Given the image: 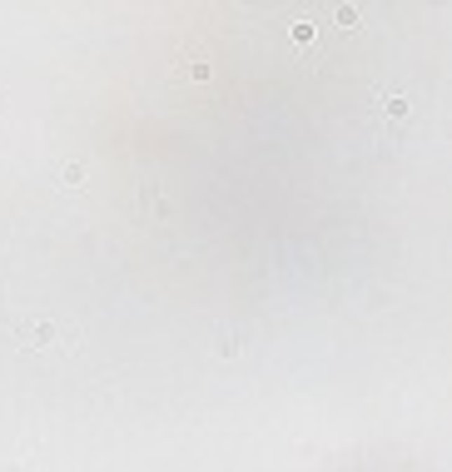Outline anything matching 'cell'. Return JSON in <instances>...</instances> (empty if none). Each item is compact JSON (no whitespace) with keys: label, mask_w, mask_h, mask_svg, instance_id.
Masks as SVG:
<instances>
[{"label":"cell","mask_w":452,"mask_h":472,"mask_svg":"<svg viewBox=\"0 0 452 472\" xmlns=\"http://www.w3.org/2000/svg\"><path fill=\"white\" fill-rule=\"evenodd\" d=\"M60 179H65V184H70V189H75V184H80V179H85V165H65V169H60Z\"/></svg>","instance_id":"3957f363"},{"label":"cell","mask_w":452,"mask_h":472,"mask_svg":"<svg viewBox=\"0 0 452 472\" xmlns=\"http://www.w3.org/2000/svg\"><path fill=\"white\" fill-rule=\"evenodd\" d=\"M15 338H20V348H30V353H55V348H75V328L55 324V319H25V324L15 328Z\"/></svg>","instance_id":"6da1fadb"},{"label":"cell","mask_w":452,"mask_h":472,"mask_svg":"<svg viewBox=\"0 0 452 472\" xmlns=\"http://www.w3.org/2000/svg\"><path fill=\"white\" fill-rule=\"evenodd\" d=\"M294 40H313V20H299V25H294Z\"/></svg>","instance_id":"277c9868"},{"label":"cell","mask_w":452,"mask_h":472,"mask_svg":"<svg viewBox=\"0 0 452 472\" xmlns=\"http://www.w3.org/2000/svg\"><path fill=\"white\" fill-rule=\"evenodd\" d=\"M383 104H388V115H392V120H403V115H408V99H403V95H388Z\"/></svg>","instance_id":"7a4b0ae2"}]
</instances>
